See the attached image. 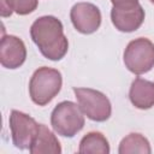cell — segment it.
<instances>
[{
    "mask_svg": "<svg viewBox=\"0 0 154 154\" xmlns=\"http://www.w3.org/2000/svg\"><path fill=\"white\" fill-rule=\"evenodd\" d=\"M118 153L119 154H134V153L150 154L152 148H150L149 141L143 135L138 132H131L120 141Z\"/></svg>",
    "mask_w": 154,
    "mask_h": 154,
    "instance_id": "obj_13",
    "label": "cell"
},
{
    "mask_svg": "<svg viewBox=\"0 0 154 154\" xmlns=\"http://www.w3.org/2000/svg\"><path fill=\"white\" fill-rule=\"evenodd\" d=\"M26 59L24 42L14 35H4L0 45V63L6 69H18Z\"/></svg>",
    "mask_w": 154,
    "mask_h": 154,
    "instance_id": "obj_8",
    "label": "cell"
},
{
    "mask_svg": "<svg viewBox=\"0 0 154 154\" xmlns=\"http://www.w3.org/2000/svg\"><path fill=\"white\" fill-rule=\"evenodd\" d=\"M129 99L138 109H149L154 106V83L141 77L132 81Z\"/></svg>",
    "mask_w": 154,
    "mask_h": 154,
    "instance_id": "obj_10",
    "label": "cell"
},
{
    "mask_svg": "<svg viewBox=\"0 0 154 154\" xmlns=\"http://www.w3.org/2000/svg\"><path fill=\"white\" fill-rule=\"evenodd\" d=\"M30 36L41 54L49 60H60L67 53L69 41L64 35L63 23L54 16L37 18L31 24Z\"/></svg>",
    "mask_w": 154,
    "mask_h": 154,
    "instance_id": "obj_1",
    "label": "cell"
},
{
    "mask_svg": "<svg viewBox=\"0 0 154 154\" xmlns=\"http://www.w3.org/2000/svg\"><path fill=\"white\" fill-rule=\"evenodd\" d=\"M111 20L119 31L132 32L142 25L144 20V10L141 5L130 10H118L112 7Z\"/></svg>",
    "mask_w": 154,
    "mask_h": 154,
    "instance_id": "obj_9",
    "label": "cell"
},
{
    "mask_svg": "<svg viewBox=\"0 0 154 154\" xmlns=\"http://www.w3.org/2000/svg\"><path fill=\"white\" fill-rule=\"evenodd\" d=\"M84 113L81 107L72 101H61L51 114V125L53 130L64 137H73L84 126Z\"/></svg>",
    "mask_w": 154,
    "mask_h": 154,
    "instance_id": "obj_3",
    "label": "cell"
},
{
    "mask_svg": "<svg viewBox=\"0 0 154 154\" xmlns=\"http://www.w3.org/2000/svg\"><path fill=\"white\" fill-rule=\"evenodd\" d=\"M73 93L82 112L94 122H106L112 113V105L108 97L91 88H73Z\"/></svg>",
    "mask_w": 154,
    "mask_h": 154,
    "instance_id": "obj_5",
    "label": "cell"
},
{
    "mask_svg": "<svg viewBox=\"0 0 154 154\" xmlns=\"http://www.w3.org/2000/svg\"><path fill=\"white\" fill-rule=\"evenodd\" d=\"M38 126L40 124L29 114L17 109L11 111L10 129L14 147L19 149H29L38 131Z\"/></svg>",
    "mask_w": 154,
    "mask_h": 154,
    "instance_id": "obj_6",
    "label": "cell"
},
{
    "mask_svg": "<svg viewBox=\"0 0 154 154\" xmlns=\"http://www.w3.org/2000/svg\"><path fill=\"white\" fill-rule=\"evenodd\" d=\"M31 154H60L61 146L55 135L45 125L40 124L38 131L29 148Z\"/></svg>",
    "mask_w": 154,
    "mask_h": 154,
    "instance_id": "obj_11",
    "label": "cell"
},
{
    "mask_svg": "<svg viewBox=\"0 0 154 154\" xmlns=\"http://www.w3.org/2000/svg\"><path fill=\"white\" fill-rule=\"evenodd\" d=\"M38 0H0L1 17H8L12 12L19 16H25L37 8Z\"/></svg>",
    "mask_w": 154,
    "mask_h": 154,
    "instance_id": "obj_14",
    "label": "cell"
},
{
    "mask_svg": "<svg viewBox=\"0 0 154 154\" xmlns=\"http://www.w3.org/2000/svg\"><path fill=\"white\" fill-rule=\"evenodd\" d=\"M61 85V73L57 69L42 66L38 67L30 78L29 95L34 103L46 106L59 94Z\"/></svg>",
    "mask_w": 154,
    "mask_h": 154,
    "instance_id": "obj_2",
    "label": "cell"
},
{
    "mask_svg": "<svg viewBox=\"0 0 154 154\" xmlns=\"http://www.w3.org/2000/svg\"><path fill=\"white\" fill-rule=\"evenodd\" d=\"M149 1H150V2H152V4L154 5V0H149Z\"/></svg>",
    "mask_w": 154,
    "mask_h": 154,
    "instance_id": "obj_16",
    "label": "cell"
},
{
    "mask_svg": "<svg viewBox=\"0 0 154 154\" xmlns=\"http://www.w3.org/2000/svg\"><path fill=\"white\" fill-rule=\"evenodd\" d=\"M70 18L75 29L81 34H93L101 25V12L91 2H77L70 11Z\"/></svg>",
    "mask_w": 154,
    "mask_h": 154,
    "instance_id": "obj_7",
    "label": "cell"
},
{
    "mask_svg": "<svg viewBox=\"0 0 154 154\" xmlns=\"http://www.w3.org/2000/svg\"><path fill=\"white\" fill-rule=\"evenodd\" d=\"M125 67L135 73L143 75L154 67V43L147 37H138L129 42L124 51Z\"/></svg>",
    "mask_w": 154,
    "mask_h": 154,
    "instance_id": "obj_4",
    "label": "cell"
},
{
    "mask_svg": "<svg viewBox=\"0 0 154 154\" xmlns=\"http://www.w3.org/2000/svg\"><path fill=\"white\" fill-rule=\"evenodd\" d=\"M113 8L118 10H130L140 5L138 0H111Z\"/></svg>",
    "mask_w": 154,
    "mask_h": 154,
    "instance_id": "obj_15",
    "label": "cell"
},
{
    "mask_svg": "<svg viewBox=\"0 0 154 154\" xmlns=\"http://www.w3.org/2000/svg\"><path fill=\"white\" fill-rule=\"evenodd\" d=\"M109 150L111 149L107 138L97 131H91L83 136L78 148V152L81 154H108Z\"/></svg>",
    "mask_w": 154,
    "mask_h": 154,
    "instance_id": "obj_12",
    "label": "cell"
}]
</instances>
